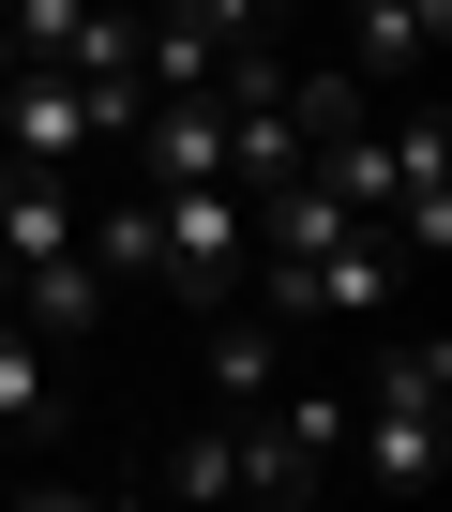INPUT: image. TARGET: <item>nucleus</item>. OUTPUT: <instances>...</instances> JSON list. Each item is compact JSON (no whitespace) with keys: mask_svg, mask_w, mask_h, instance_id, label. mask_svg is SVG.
Here are the masks:
<instances>
[{"mask_svg":"<svg viewBox=\"0 0 452 512\" xmlns=\"http://www.w3.org/2000/svg\"><path fill=\"white\" fill-rule=\"evenodd\" d=\"M287 347H302V332H287L272 302H242V287H226V302H211V347H196V377H211V407H257V392L287 377Z\"/></svg>","mask_w":452,"mask_h":512,"instance_id":"nucleus-4","label":"nucleus"},{"mask_svg":"<svg viewBox=\"0 0 452 512\" xmlns=\"http://www.w3.org/2000/svg\"><path fill=\"white\" fill-rule=\"evenodd\" d=\"M0 302H16L46 347H91L106 317H121V287L91 272V241H61V256H31V272H0Z\"/></svg>","mask_w":452,"mask_h":512,"instance_id":"nucleus-3","label":"nucleus"},{"mask_svg":"<svg viewBox=\"0 0 452 512\" xmlns=\"http://www.w3.org/2000/svg\"><path fill=\"white\" fill-rule=\"evenodd\" d=\"M437 467H452V347L377 317V347H362V377H347V482L422 497Z\"/></svg>","mask_w":452,"mask_h":512,"instance_id":"nucleus-1","label":"nucleus"},{"mask_svg":"<svg viewBox=\"0 0 452 512\" xmlns=\"http://www.w3.org/2000/svg\"><path fill=\"white\" fill-rule=\"evenodd\" d=\"M181 16H211L226 46H257V31H287V0H181Z\"/></svg>","mask_w":452,"mask_h":512,"instance_id":"nucleus-6","label":"nucleus"},{"mask_svg":"<svg viewBox=\"0 0 452 512\" xmlns=\"http://www.w3.org/2000/svg\"><path fill=\"white\" fill-rule=\"evenodd\" d=\"M151 196V287L166 302H226L242 287V256H257V211H242V181H136Z\"/></svg>","mask_w":452,"mask_h":512,"instance_id":"nucleus-2","label":"nucleus"},{"mask_svg":"<svg viewBox=\"0 0 452 512\" xmlns=\"http://www.w3.org/2000/svg\"><path fill=\"white\" fill-rule=\"evenodd\" d=\"M61 437V347L0 302V452H46Z\"/></svg>","mask_w":452,"mask_h":512,"instance_id":"nucleus-5","label":"nucleus"}]
</instances>
